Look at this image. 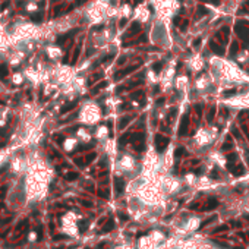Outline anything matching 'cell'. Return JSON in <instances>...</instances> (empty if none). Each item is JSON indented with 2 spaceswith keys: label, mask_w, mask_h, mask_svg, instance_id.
I'll list each match as a JSON object with an SVG mask.
<instances>
[{
  "label": "cell",
  "mask_w": 249,
  "mask_h": 249,
  "mask_svg": "<svg viewBox=\"0 0 249 249\" xmlns=\"http://www.w3.org/2000/svg\"><path fill=\"white\" fill-rule=\"evenodd\" d=\"M155 145H157V149L158 151H164L166 149V147L169 145V138H166V136H163V135H155Z\"/></svg>",
  "instance_id": "cell-1"
},
{
  "label": "cell",
  "mask_w": 249,
  "mask_h": 249,
  "mask_svg": "<svg viewBox=\"0 0 249 249\" xmlns=\"http://www.w3.org/2000/svg\"><path fill=\"white\" fill-rule=\"evenodd\" d=\"M188 126H189V117L188 114H185L182 117V123H180V129H179V135H186V131H188Z\"/></svg>",
  "instance_id": "cell-2"
},
{
  "label": "cell",
  "mask_w": 249,
  "mask_h": 249,
  "mask_svg": "<svg viewBox=\"0 0 249 249\" xmlns=\"http://www.w3.org/2000/svg\"><path fill=\"white\" fill-rule=\"evenodd\" d=\"M234 30H236V32H237V34H239L240 37H242V38H246V35H248V25L243 28L242 24L239 22V24L236 25V28H234Z\"/></svg>",
  "instance_id": "cell-3"
},
{
  "label": "cell",
  "mask_w": 249,
  "mask_h": 249,
  "mask_svg": "<svg viewBox=\"0 0 249 249\" xmlns=\"http://www.w3.org/2000/svg\"><path fill=\"white\" fill-rule=\"evenodd\" d=\"M144 139V133L138 132V133H131L129 136V142H136V141H142Z\"/></svg>",
  "instance_id": "cell-4"
},
{
  "label": "cell",
  "mask_w": 249,
  "mask_h": 249,
  "mask_svg": "<svg viewBox=\"0 0 249 249\" xmlns=\"http://www.w3.org/2000/svg\"><path fill=\"white\" fill-rule=\"evenodd\" d=\"M139 31H141V25L138 24V22H133V24H132V30L129 31V32H128V35L133 37L135 34H138Z\"/></svg>",
  "instance_id": "cell-5"
},
{
  "label": "cell",
  "mask_w": 249,
  "mask_h": 249,
  "mask_svg": "<svg viewBox=\"0 0 249 249\" xmlns=\"http://www.w3.org/2000/svg\"><path fill=\"white\" fill-rule=\"evenodd\" d=\"M210 47H211V50H213L214 53H217V54H223V53H224V50H221V47H220L215 41L210 43Z\"/></svg>",
  "instance_id": "cell-6"
},
{
  "label": "cell",
  "mask_w": 249,
  "mask_h": 249,
  "mask_svg": "<svg viewBox=\"0 0 249 249\" xmlns=\"http://www.w3.org/2000/svg\"><path fill=\"white\" fill-rule=\"evenodd\" d=\"M107 85H108V82H107V81H101V82L98 84L97 87H94V88H92V94H95V92H98V91H101V89H103V88H106Z\"/></svg>",
  "instance_id": "cell-7"
},
{
  "label": "cell",
  "mask_w": 249,
  "mask_h": 249,
  "mask_svg": "<svg viewBox=\"0 0 249 249\" xmlns=\"http://www.w3.org/2000/svg\"><path fill=\"white\" fill-rule=\"evenodd\" d=\"M75 106H76V101H73V103H69V104H66V106L63 107L62 110H60V113H62V114H65L66 112H71L72 108H75Z\"/></svg>",
  "instance_id": "cell-8"
},
{
  "label": "cell",
  "mask_w": 249,
  "mask_h": 249,
  "mask_svg": "<svg viewBox=\"0 0 249 249\" xmlns=\"http://www.w3.org/2000/svg\"><path fill=\"white\" fill-rule=\"evenodd\" d=\"M123 188H124V182L122 180V179H117V180H116V189H117L119 193L123 192Z\"/></svg>",
  "instance_id": "cell-9"
},
{
  "label": "cell",
  "mask_w": 249,
  "mask_h": 249,
  "mask_svg": "<svg viewBox=\"0 0 249 249\" xmlns=\"http://www.w3.org/2000/svg\"><path fill=\"white\" fill-rule=\"evenodd\" d=\"M129 122H131V117H129V116L123 117V119H122V122H120V124H119V128H120V129H123V128H124V126H126L128 123H129Z\"/></svg>",
  "instance_id": "cell-10"
},
{
  "label": "cell",
  "mask_w": 249,
  "mask_h": 249,
  "mask_svg": "<svg viewBox=\"0 0 249 249\" xmlns=\"http://www.w3.org/2000/svg\"><path fill=\"white\" fill-rule=\"evenodd\" d=\"M230 169H231V167H230ZM243 172H245V170H243V167H242V166L236 167V169H231V173H233V174H242Z\"/></svg>",
  "instance_id": "cell-11"
},
{
  "label": "cell",
  "mask_w": 249,
  "mask_h": 249,
  "mask_svg": "<svg viewBox=\"0 0 249 249\" xmlns=\"http://www.w3.org/2000/svg\"><path fill=\"white\" fill-rule=\"evenodd\" d=\"M6 73H7V66L6 65H2V66H0V76L5 78V76H6Z\"/></svg>",
  "instance_id": "cell-12"
},
{
  "label": "cell",
  "mask_w": 249,
  "mask_h": 249,
  "mask_svg": "<svg viewBox=\"0 0 249 249\" xmlns=\"http://www.w3.org/2000/svg\"><path fill=\"white\" fill-rule=\"evenodd\" d=\"M237 50H239V44H237V43H233V44H231L230 54H231V56H234V53H237Z\"/></svg>",
  "instance_id": "cell-13"
},
{
  "label": "cell",
  "mask_w": 249,
  "mask_h": 249,
  "mask_svg": "<svg viewBox=\"0 0 249 249\" xmlns=\"http://www.w3.org/2000/svg\"><path fill=\"white\" fill-rule=\"evenodd\" d=\"M233 94H236V88L227 89V91H224V92H223V95H224V97H231Z\"/></svg>",
  "instance_id": "cell-14"
},
{
  "label": "cell",
  "mask_w": 249,
  "mask_h": 249,
  "mask_svg": "<svg viewBox=\"0 0 249 249\" xmlns=\"http://www.w3.org/2000/svg\"><path fill=\"white\" fill-rule=\"evenodd\" d=\"M76 177H78V173H67V174H66V179H67V180H75Z\"/></svg>",
  "instance_id": "cell-15"
},
{
  "label": "cell",
  "mask_w": 249,
  "mask_h": 249,
  "mask_svg": "<svg viewBox=\"0 0 249 249\" xmlns=\"http://www.w3.org/2000/svg\"><path fill=\"white\" fill-rule=\"evenodd\" d=\"M161 66H163V65H161L160 62H158V63H154V65H153V71H154V72H160L161 71Z\"/></svg>",
  "instance_id": "cell-16"
},
{
  "label": "cell",
  "mask_w": 249,
  "mask_h": 249,
  "mask_svg": "<svg viewBox=\"0 0 249 249\" xmlns=\"http://www.w3.org/2000/svg\"><path fill=\"white\" fill-rule=\"evenodd\" d=\"M129 136H131V133H126V135H123V136L120 138V144L123 145V144H126V141L129 139Z\"/></svg>",
  "instance_id": "cell-17"
},
{
  "label": "cell",
  "mask_w": 249,
  "mask_h": 249,
  "mask_svg": "<svg viewBox=\"0 0 249 249\" xmlns=\"http://www.w3.org/2000/svg\"><path fill=\"white\" fill-rule=\"evenodd\" d=\"M185 153H186V151H185V148H177V149H176V157H182Z\"/></svg>",
  "instance_id": "cell-18"
},
{
  "label": "cell",
  "mask_w": 249,
  "mask_h": 249,
  "mask_svg": "<svg viewBox=\"0 0 249 249\" xmlns=\"http://www.w3.org/2000/svg\"><path fill=\"white\" fill-rule=\"evenodd\" d=\"M110 229H113V221H112V220L108 221V224H106V227H104V231H110Z\"/></svg>",
  "instance_id": "cell-19"
},
{
  "label": "cell",
  "mask_w": 249,
  "mask_h": 249,
  "mask_svg": "<svg viewBox=\"0 0 249 249\" xmlns=\"http://www.w3.org/2000/svg\"><path fill=\"white\" fill-rule=\"evenodd\" d=\"M94 158H95V154H94V153H91V154H89V155H87V163H89V161H92V160H94Z\"/></svg>",
  "instance_id": "cell-20"
},
{
  "label": "cell",
  "mask_w": 249,
  "mask_h": 249,
  "mask_svg": "<svg viewBox=\"0 0 249 249\" xmlns=\"http://www.w3.org/2000/svg\"><path fill=\"white\" fill-rule=\"evenodd\" d=\"M237 158V155L236 154H230V155H227V160L229 161H234Z\"/></svg>",
  "instance_id": "cell-21"
},
{
  "label": "cell",
  "mask_w": 249,
  "mask_h": 249,
  "mask_svg": "<svg viewBox=\"0 0 249 249\" xmlns=\"http://www.w3.org/2000/svg\"><path fill=\"white\" fill-rule=\"evenodd\" d=\"M231 148V144H226V145H223V151H227V149Z\"/></svg>",
  "instance_id": "cell-22"
},
{
  "label": "cell",
  "mask_w": 249,
  "mask_h": 249,
  "mask_svg": "<svg viewBox=\"0 0 249 249\" xmlns=\"http://www.w3.org/2000/svg\"><path fill=\"white\" fill-rule=\"evenodd\" d=\"M199 44H201V38H196L195 41H193V46H195V47H198Z\"/></svg>",
  "instance_id": "cell-23"
},
{
  "label": "cell",
  "mask_w": 249,
  "mask_h": 249,
  "mask_svg": "<svg viewBox=\"0 0 249 249\" xmlns=\"http://www.w3.org/2000/svg\"><path fill=\"white\" fill-rule=\"evenodd\" d=\"M231 133H233V135H234V136H236V138H240V135H239V132H237V129H233V131H231Z\"/></svg>",
  "instance_id": "cell-24"
},
{
  "label": "cell",
  "mask_w": 249,
  "mask_h": 249,
  "mask_svg": "<svg viewBox=\"0 0 249 249\" xmlns=\"http://www.w3.org/2000/svg\"><path fill=\"white\" fill-rule=\"evenodd\" d=\"M124 60H126V57H120V59L117 60V62H119V65H123V63H124Z\"/></svg>",
  "instance_id": "cell-25"
},
{
  "label": "cell",
  "mask_w": 249,
  "mask_h": 249,
  "mask_svg": "<svg viewBox=\"0 0 249 249\" xmlns=\"http://www.w3.org/2000/svg\"><path fill=\"white\" fill-rule=\"evenodd\" d=\"M176 113H177V108H173L172 112H170V117H173V116H174Z\"/></svg>",
  "instance_id": "cell-26"
},
{
  "label": "cell",
  "mask_w": 249,
  "mask_h": 249,
  "mask_svg": "<svg viewBox=\"0 0 249 249\" xmlns=\"http://www.w3.org/2000/svg\"><path fill=\"white\" fill-rule=\"evenodd\" d=\"M126 22H128L126 19H122V21H120V25H119V26H124V25H126Z\"/></svg>",
  "instance_id": "cell-27"
},
{
  "label": "cell",
  "mask_w": 249,
  "mask_h": 249,
  "mask_svg": "<svg viewBox=\"0 0 249 249\" xmlns=\"http://www.w3.org/2000/svg\"><path fill=\"white\" fill-rule=\"evenodd\" d=\"M41 19V15H38V16H32V21H40Z\"/></svg>",
  "instance_id": "cell-28"
},
{
  "label": "cell",
  "mask_w": 249,
  "mask_h": 249,
  "mask_svg": "<svg viewBox=\"0 0 249 249\" xmlns=\"http://www.w3.org/2000/svg\"><path fill=\"white\" fill-rule=\"evenodd\" d=\"M163 103H164V98H158L157 100V104H163Z\"/></svg>",
  "instance_id": "cell-29"
},
{
  "label": "cell",
  "mask_w": 249,
  "mask_h": 249,
  "mask_svg": "<svg viewBox=\"0 0 249 249\" xmlns=\"http://www.w3.org/2000/svg\"><path fill=\"white\" fill-rule=\"evenodd\" d=\"M141 2H142V0H135V3H141Z\"/></svg>",
  "instance_id": "cell-30"
},
{
  "label": "cell",
  "mask_w": 249,
  "mask_h": 249,
  "mask_svg": "<svg viewBox=\"0 0 249 249\" xmlns=\"http://www.w3.org/2000/svg\"><path fill=\"white\" fill-rule=\"evenodd\" d=\"M248 163H249V157H248Z\"/></svg>",
  "instance_id": "cell-31"
},
{
  "label": "cell",
  "mask_w": 249,
  "mask_h": 249,
  "mask_svg": "<svg viewBox=\"0 0 249 249\" xmlns=\"http://www.w3.org/2000/svg\"><path fill=\"white\" fill-rule=\"evenodd\" d=\"M248 5H249V0H248Z\"/></svg>",
  "instance_id": "cell-32"
}]
</instances>
